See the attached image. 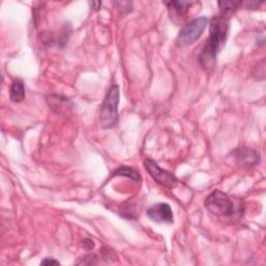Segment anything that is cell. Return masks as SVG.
Instances as JSON below:
<instances>
[{"instance_id": "1", "label": "cell", "mask_w": 266, "mask_h": 266, "mask_svg": "<svg viewBox=\"0 0 266 266\" xmlns=\"http://www.w3.org/2000/svg\"><path fill=\"white\" fill-rule=\"evenodd\" d=\"M229 33V17H215L210 27V36L199 55V61L206 70H212L221 49L224 47Z\"/></svg>"}, {"instance_id": "2", "label": "cell", "mask_w": 266, "mask_h": 266, "mask_svg": "<svg viewBox=\"0 0 266 266\" xmlns=\"http://www.w3.org/2000/svg\"><path fill=\"white\" fill-rule=\"evenodd\" d=\"M205 206L207 210L218 216H233L241 211V207L236 206L230 196L221 190H213L207 196Z\"/></svg>"}, {"instance_id": "3", "label": "cell", "mask_w": 266, "mask_h": 266, "mask_svg": "<svg viewBox=\"0 0 266 266\" xmlns=\"http://www.w3.org/2000/svg\"><path fill=\"white\" fill-rule=\"evenodd\" d=\"M120 102V88L113 85L108 91L100 111V124L102 128L108 129L116 125L117 122V106Z\"/></svg>"}, {"instance_id": "4", "label": "cell", "mask_w": 266, "mask_h": 266, "mask_svg": "<svg viewBox=\"0 0 266 266\" xmlns=\"http://www.w3.org/2000/svg\"><path fill=\"white\" fill-rule=\"evenodd\" d=\"M209 23V19L206 16L193 19L189 24H186L177 37L176 43L180 47L190 46L199 40L205 29Z\"/></svg>"}, {"instance_id": "5", "label": "cell", "mask_w": 266, "mask_h": 266, "mask_svg": "<svg viewBox=\"0 0 266 266\" xmlns=\"http://www.w3.org/2000/svg\"><path fill=\"white\" fill-rule=\"evenodd\" d=\"M144 165L147 172L151 175V177L155 180L156 183L167 187V189H174L177 183H178V179L176 178L175 175L161 169V167L153 159L150 158L145 159Z\"/></svg>"}, {"instance_id": "6", "label": "cell", "mask_w": 266, "mask_h": 266, "mask_svg": "<svg viewBox=\"0 0 266 266\" xmlns=\"http://www.w3.org/2000/svg\"><path fill=\"white\" fill-rule=\"evenodd\" d=\"M228 158L233 160V163L237 166L242 167H251L257 165L260 162V154L251 148H237V149L233 150Z\"/></svg>"}, {"instance_id": "7", "label": "cell", "mask_w": 266, "mask_h": 266, "mask_svg": "<svg viewBox=\"0 0 266 266\" xmlns=\"http://www.w3.org/2000/svg\"><path fill=\"white\" fill-rule=\"evenodd\" d=\"M147 215L151 221L158 224L162 223L172 224L174 222V216L171 206L165 203L153 205L147 210Z\"/></svg>"}, {"instance_id": "8", "label": "cell", "mask_w": 266, "mask_h": 266, "mask_svg": "<svg viewBox=\"0 0 266 266\" xmlns=\"http://www.w3.org/2000/svg\"><path fill=\"white\" fill-rule=\"evenodd\" d=\"M48 103L51 110L57 114H63L64 112L67 113V111L71 108V102L61 96H50L48 99Z\"/></svg>"}, {"instance_id": "9", "label": "cell", "mask_w": 266, "mask_h": 266, "mask_svg": "<svg viewBox=\"0 0 266 266\" xmlns=\"http://www.w3.org/2000/svg\"><path fill=\"white\" fill-rule=\"evenodd\" d=\"M9 96H11V100L15 103H19L24 100L25 87L21 79H16L13 82L11 86V93H9Z\"/></svg>"}, {"instance_id": "10", "label": "cell", "mask_w": 266, "mask_h": 266, "mask_svg": "<svg viewBox=\"0 0 266 266\" xmlns=\"http://www.w3.org/2000/svg\"><path fill=\"white\" fill-rule=\"evenodd\" d=\"M164 3L171 9H173L178 16H184L187 12H189L190 7L192 5L191 1H185V0H183V1H170Z\"/></svg>"}, {"instance_id": "11", "label": "cell", "mask_w": 266, "mask_h": 266, "mask_svg": "<svg viewBox=\"0 0 266 266\" xmlns=\"http://www.w3.org/2000/svg\"><path fill=\"white\" fill-rule=\"evenodd\" d=\"M114 176H122V177H128L134 181H141V176L136 170L132 169L130 166L122 165L119 169L115 170L114 173Z\"/></svg>"}, {"instance_id": "12", "label": "cell", "mask_w": 266, "mask_h": 266, "mask_svg": "<svg viewBox=\"0 0 266 266\" xmlns=\"http://www.w3.org/2000/svg\"><path fill=\"white\" fill-rule=\"evenodd\" d=\"M241 4L242 3L240 1H220L219 6L221 9V15L230 18V16L236 9H238Z\"/></svg>"}, {"instance_id": "13", "label": "cell", "mask_w": 266, "mask_h": 266, "mask_svg": "<svg viewBox=\"0 0 266 266\" xmlns=\"http://www.w3.org/2000/svg\"><path fill=\"white\" fill-rule=\"evenodd\" d=\"M82 246H83V248L85 250L90 251V250H92V249L95 248V243L91 239H84V240H82Z\"/></svg>"}, {"instance_id": "14", "label": "cell", "mask_w": 266, "mask_h": 266, "mask_svg": "<svg viewBox=\"0 0 266 266\" xmlns=\"http://www.w3.org/2000/svg\"><path fill=\"white\" fill-rule=\"evenodd\" d=\"M42 265H60V262L54 260L53 258H46L41 262Z\"/></svg>"}, {"instance_id": "15", "label": "cell", "mask_w": 266, "mask_h": 266, "mask_svg": "<svg viewBox=\"0 0 266 266\" xmlns=\"http://www.w3.org/2000/svg\"><path fill=\"white\" fill-rule=\"evenodd\" d=\"M90 4L94 6V8L96 9V11H98V9H99L100 6H101V2L100 1H98V2H90Z\"/></svg>"}]
</instances>
